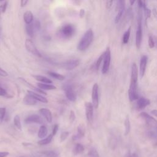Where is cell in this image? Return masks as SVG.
Returning a JSON list of instances; mask_svg holds the SVG:
<instances>
[{"mask_svg": "<svg viewBox=\"0 0 157 157\" xmlns=\"http://www.w3.org/2000/svg\"><path fill=\"white\" fill-rule=\"evenodd\" d=\"M75 33V28L72 24H66L63 25L58 31V35L63 39L72 37Z\"/></svg>", "mask_w": 157, "mask_h": 157, "instance_id": "2", "label": "cell"}, {"mask_svg": "<svg viewBox=\"0 0 157 157\" xmlns=\"http://www.w3.org/2000/svg\"><path fill=\"white\" fill-rule=\"evenodd\" d=\"M53 135L52 134H49L47 137L40 140L39 141H38V144L40 145H47L48 144H50L51 142V141L53 139Z\"/></svg>", "mask_w": 157, "mask_h": 157, "instance_id": "24", "label": "cell"}, {"mask_svg": "<svg viewBox=\"0 0 157 157\" xmlns=\"http://www.w3.org/2000/svg\"><path fill=\"white\" fill-rule=\"evenodd\" d=\"M112 4H113V1H107L105 2V6H106V8L107 9H109L112 6Z\"/></svg>", "mask_w": 157, "mask_h": 157, "instance_id": "44", "label": "cell"}, {"mask_svg": "<svg viewBox=\"0 0 157 157\" xmlns=\"http://www.w3.org/2000/svg\"><path fill=\"white\" fill-rule=\"evenodd\" d=\"M33 77L37 80L40 82L41 83H52V81L47 78L45 76H43V75H33Z\"/></svg>", "mask_w": 157, "mask_h": 157, "instance_id": "23", "label": "cell"}, {"mask_svg": "<svg viewBox=\"0 0 157 157\" xmlns=\"http://www.w3.org/2000/svg\"><path fill=\"white\" fill-rule=\"evenodd\" d=\"M25 122L26 124L30 123H37V124H42L44 123V120L41 117L37 114L31 115L27 117L25 120Z\"/></svg>", "mask_w": 157, "mask_h": 157, "instance_id": "11", "label": "cell"}, {"mask_svg": "<svg viewBox=\"0 0 157 157\" xmlns=\"http://www.w3.org/2000/svg\"><path fill=\"white\" fill-rule=\"evenodd\" d=\"M123 10H118V13L117 14V15L115 16V23H118L119 22V21L120 20L122 15H123Z\"/></svg>", "mask_w": 157, "mask_h": 157, "instance_id": "33", "label": "cell"}, {"mask_svg": "<svg viewBox=\"0 0 157 157\" xmlns=\"http://www.w3.org/2000/svg\"><path fill=\"white\" fill-rule=\"evenodd\" d=\"M140 10L139 12V17L137 20V28L136 34V45L137 49H139L142 39V15Z\"/></svg>", "mask_w": 157, "mask_h": 157, "instance_id": "3", "label": "cell"}, {"mask_svg": "<svg viewBox=\"0 0 157 157\" xmlns=\"http://www.w3.org/2000/svg\"><path fill=\"white\" fill-rule=\"evenodd\" d=\"M84 15H85V10L83 9H80V12H79V16H80V17H81V18L83 17Z\"/></svg>", "mask_w": 157, "mask_h": 157, "instance_id": "48", "label": "cell"}, {"mask_svg": "<svg viewBox=\"0 0 157 157\" xmlns=\"http://www.w3.org/2000/svg\"><path fill=\"white\" fill-rule=\"evenodd\" d=\"M143 9L144 10V13H145V15L146 18L147 19V18H148L149 17H150L151 12V10L147 7V6H145V7L143 8Z\"/></svg>", "mask_w": 157, "mask_h": 157, "instance_id": "37", "label": "cell"}, {"mask_svg": "<svg viewBox=\"0 0 157 157\" xmlns=\"http://www.w3.org/2000/svg\"><path fill=\"white\" fill-rule=\"evenodd\" d=\"M45 157H57L59 155V153L55 150H48L41 153Z\"/></svg>", "mask_w": 157, "mask_h": 157, "instance_id": "27", "label": "cell"}, {"mask_svg": "<svg viewBox=\"0 0 157 157\" xmlns=\"http://www.w3.org/2000/svg\"><path fill=\"white\" fill-rule=\"evenodd\" d=\"M104 53H103L99 57V58L98 59V60L96 61V64H95V67H96V69H99V66H100V65H101V62H102V60L104 59Z\"/></svg>", "mask_w": 157, "mask_h": 157, "instance_id": "34", "label": "cell"}, {"mask_svg": "<svg viewBox=\"0 0 157 157\" xmlns=\"http://www.w3.org/2000/svg\"><path fill=\"white\" fill-rule=\"evenodd\" d=\"M39 112L48 123H51L52 121V115L49 109L46 108H42L39 109Z\"/></svg>", "mask_w": 157, "mask_h": 157, "instance_id": "17", "label": "cell"}, {"mask_svg": "<svg viewBox=\"0 0 157 157\" xmlns=\"http://www.w3.org/2000/svg\"><path fill=\"white\" fill-rule=\"evenodd\" d=\"M33 26H34V29L35 31H38L40 29V22L38 21V20H36L33 23Z\"/></svg>", "mask_w": 157, "mask_h": 157, "instance_id": "39", "label": "cell"}, {"mask_svg": "<svg viewBox=\"0 0 157 157\" xmlns=\"http://www.w3.org/2000/svg\"><path fill=\"white\" fill-rule=\"evenodd\" d=\"M26 33H27L28 35L29 36H30L31 37H33L34 36V31H35V29H34L33 24V23H31V24H29V25H26Z\"/></svg>", "mask_w": 157, "mask_h": 157, "instance_id": "29", "label": "cell"}, {"mask_svg": "<svg viewBox=\"0 0 157 157\" xmlns=\"http://www.w3.org/2000/svg\"><path fill=\"white\" fill-rule=\"evenodd\" d=\"M88 155L89 157H99V155L98 151L94 148H91L89 150L88 153Z\"/></svg>", "mask_w": 157, "mask_h": 157, "instance_id": "32", "label": "cell"}, {"mask_svg": "<svg viewBox=\"0 0 157 157\" xmlns=\"http://www.w3.org/2000/svg\"><path fill=\"white\" fill-rule=\"evenodd\" d=\"M27 93L28 94H29L32 97H33L37 101H39V102H41L43 103H47L48 102L47 99L45 97H44L42 95L39 94L34 91H32L31 90H28Z\"/></svg>", "mask_w": 157, "mask_h": 157, "instance_id": "14", "label": "cell"}, {"mask_svg": "<svg viewBox=\"0 0 157 157\" xmlns=\"http://www.w3.org/2000/svg\"><path fill=\"white\" fill-rule=\"evenodd\" d=\"M64 88L65 90V94L67 99L71 102L75 101L77 99V95L72 87L71 85H66Z\"/></svg>", "mask_w": 157, "mask_h": 157, "instance_id": "9", "label": "cell"}, {"mask_svg": "<svg viewBox=\"0 0 157 157\" xmlns=\"http://www.w3.org/2000/svg\"><path fill=\"white\" fill-rule=\"evenodd\" d=\"M93 32L92 31L91 29H88L85 34H83V36H82V37L80 39L78 46H77V48L78 50L80 51H84L85 50H86L89 46L90 45V44H91L93 40Z\"/></svg>", "mask_w": 157, "mask_h": 157, "instance_id": "1", "label": "cell"}, {"mask_svg": "<svg viewBox=\"0 0 157 157\" xmlns=\"http://www.w3.org/2000/svg\"><path fill=\"white\" fill-rule=\"evenodd\" d=\"M129 2H130V4H131V5H132V4H134V2H135V1H129Z\"/></svg>", "mask_w": 157, "mask_h": 157, "instance_id": "52", "label": "cell"}, {"mask_svg": "<svg viewBox=\"0 0 157 157\" xmlns=\"http://www.w3.org/2000/svg\"><path fill=\"white\" fill-rule=\"evenodd\" d=\"M25 47L26 49L31 54L39 56V57H41V54L39 52V50H37V48H36V45H34V42L29 39H26L25 40Z\"/></svg>", "mask_w": 157, "mask_h": 157, "instance_id": "5", "label": "cell"}, {"mask_svg": "<svg viewBox=\"0 0 157 157\" xmlns=\"http://www.w3.org/2000/svg\"><path fill=\"white\" fill-rule=\"evenodd\" d=\"M37 85L38 88L42 90H56V87L53 85L51 84H47V83H37Z\"/></svg>", "mask_w": 157, "mask_h": 157, "instance_id": "21", "label": "cell"}, {"mask_svg": "<svg viewBox=\"0 0 157 157\" xmlns=\"http://www.w3.org/2000/svg\"><path fill=\"white\" fill-rule=\"evenodd\" d=\"M80 64V61L78 59H71L63 63L61 66L66 70H72L77 67Z\"/></svg>", "mask_w": 157, "mask_h": 157, "instance_id": "12", "label": "cell"}, {"mask_svg": "<svg viewBox=\"0 0 157 157\" xmlns=\"http://www.w3.org/2000/svg\"><path fill=\"white\" fill-rule=\"evenodd\" d=\"M23 102L25 104L29 105H33L37 104V101L33 97H32L31 95L28 94L24 97Z\"/></svg>", "mask_w": 157, "mask_h": 157, "instance_id": "20", "label": "cell"}, {"mask_svg": "<svg viewBox=\"0 0 157 157\" xmlns=\"http://www.w3.org/2000/svg\"><path fill=\"white\" fill-rule=\"evenodd\" d=\"M69 135V132L67 131H63V132H61V134H60V142H62L64 141L68 137Z\"/></svg>", "mask_w": 157, "mask_h": 157, "instance_id": "35", "label": "cell"}, {"mask_svg": "<svg viewBox=\"0 0 157 157\" xmlns=\"http://www.w3.org/2000/svg\"><path fill=\"white\" fill-rule=\"evenodd\" d=\"M98 83H94L93 86L92 88V93H91V98H92V104L94 108L97 109L99 105V94H98Z\"/></svg>", "mask_w": 157, "mask_h": 157, "instance_id": "8", "label": "cell"}, {"mask_svg": "<svg viewBox=\"0 0 157 157\" xmlns=\"http://www.w3.org/2000/svg\"><path fill=\"white\" fill-rule=\"evenodd\" d=\"M47 74L48 75H50V77L55 78V79H57L58 80H63L65 78V77L63 75L58 74L57 72H53V71H48Z\"/></svg>", "mask_w": 157, "mask_h": 157, "instance_id": "26", "label": "cell"}, {"mask_svg": "<svg viewBox=\"0 0 157 157\" xmlns=\"http://www.w3.org/2000/svg\"><path fill=\"white\" fill-rule=\"evenodd\" d=\"M148 45H149V47L151 48H153L155 46V42L153 40L152 36H150L149 38H148Z\"/></svg>", "mask_w": 157, "mask_h": 157, "instance_id": "38", "label": "cell"}, {"mask_svg": "<svg viewBox=\"0 0 157 157\" xmlns=\"http://www.w3.org/2000/svg\"><path fill=\"white\" fill-rule=\"evenodd\" d=\"M7 4H8V2L7 1H6L4 2V4H2L1 6V7H2V13H4L6 9H7Z\"/></svg>", "mask_w": 157, "mask_h": 157, "instance_id": "41", "label": "cell"}, {"mask_svg": "<svg viewBox=\"0 0 157 157\" xmlns=\"http://www.w3.org/2000/svg\"><path fill=\"white\" fill-rule=\"evenodd\" d=\"M9 154L7 151H0V157H6Z\"/></svg>", "mask_w": 157, "mask_h": 157, "instance_id": "46", "label": "cell"}, {"mask_svg": "<svg viewBox=\"0 0 157 157\" xmlns=\"http://www.w3.org/2000/svg\"><path fill=\"white\" fill-rule=\"evenodd\" d=\"M7 91L2 88L0 87V96H7Z\"/></svg>", "mask_w": 157, "mask_h": 157, "instance_id": "42", "label": "cell"}, {"mask_svg": "<svg viewBox=\"0 0 157 157\" xmlns=\"http://www.w3.org/2000/svg\"><path fill=\"white\" fill-rule=\"evenodd\" d=\"M151 113H152L153 115H155V117H157V110H156V109H155V110H151Z\"/></svg>", "mask_w": 157, "mask_h": 157, "instance_id": "49", "label": "cell"}, {"mask_svg": "<svg viewBox=\"0 0 157 157\" xmlns=\"http://www.w3.org/2000/svg\"><path fill=\"white\" fill-rule=\"evenodd\" d=\"M85 148L83 145H82L81 144H76L73 148V153L75 155H78L82 153L83 151H84Z\"/></svg>", "mask_w": 157, "mask_h": 157, "instance_id": "25", "label": "cell"}, {"mask_svg": "<svg viewBox=\"0 0 157 157\" xmlns=\"http://www.w3.org/2000/svg\"><path fill=\"white\" fill-rule=\"evenodd\" d=\"M77 132H78L77 134L73 137L74 140H77V139H80L84 136L85 133V129L83 124L78 125V126L77 127Z\"/></svg>", "mask_w": 157, "mask_h": 157, "instance_id": "18", "label": "cell"}, {"mask_svg": "<svg viewBox=\"0 0 157 157\" xmlns=\"http://www.w3.org/2000/svg\"><path fill=\"white\" fill-rule=\"evenodd\" d=\"M28 2V1L27 0H21L20 1V6L21 7H25L27 4Z\"/></svg>", "mask_w": 157, "mask_h": 157, "instance_id": "47", "label": "cell"}, {"mask_svg": "<svg viewBox=\"0 0 157 157\" xmlns=\"http://www.w3.org/2000/svg\"><path fill=\"white\" fill-rule=\"evenodd\" d=\"M147 56L146 55H143L140 61V76L142 77L144 75V74L145 72L146 66L147 64Z\"/></svg>", "mask_w": 157, "mask_h": 157, "instance_id": "16", "label": "cell"}, {"mask_svg": "<svg viewBox=\"0 0 157 157\" xmlns=\"http://www.w3.org/2000/svg\"><path fill=\"white\" fill-rule=\"evenodd\" d=\"M128 157H137V156L136 153H132V154L129 155Z\"/></svg>", "mask_w": 157, "mask_h": 157, "instance_id": "50", "label": "cell"}, {"mask_svg": "<svg viewBox=\"0 0 157 157\" xmlns=\"http://www.w3.org/2000/svg\"><path fill=\"white\" fill-rule=\"evenodd\" d=\"M124 135L127 136L130 131L131 129V124H130V121H129V116L127 115L126 117V119L124 120Z\"/></svg>", "mask_w": 157, "mask_h": 157, "instance_id": "28", "label": "cell"}, {"mask_svg": "<svg viewBox=\"0 0 157 157\" xmlns=\"http://www.w3.org/2000/svg\"><path fill=\"white\" fill-rule=\"evenodd\" d=\"M23 20L26 25L32 23L33 21V15L30 10L26 11L23 14Z\"/></svg>", "mask_w": 157, "mask_h": 157, "instance_id": "19", "label": "cell"}, {"mask_svg": "<svg viewBox=\"0 0 157 157\" xmlns=\"http://www.w3.org/2000/svg\"><path fill=\"white\" fill-rule=\"evenodd\" d=\"M130 33H131V27L128 28V29L124 33L123 39H122V42L124 44H126L128 42L129 37H130Z\"/></svg>", "mask_w": 157, "mask_h": 157, "instance_id": "30", "label": "cell"}, {"mask_svg": "<svg viewBox=\"0 0 157 157\" xmlns=\"http://www.w3.org/2000/svg\"><path fill=\"white\" fill-rule=\"evenodd\" d=\"M58 125L56 124H55L54 125L53 128V130H52V134L53 136H55V135L56 134V132H57V131H58Z\"/></svg>", "mask_w": 157, "mask_h": 157, "instance_id": "43", "label": "cell"}, {"mask_svg": "<svg viewBox=\"0 0 157 157\" xmlns=\"http://www.w3.org/2000/svg\"><path fill=\"white\" fill-rule=\"evenodd\" d=\"M75 119V115L73 110H71L70 114H69V120L71 123H72Z\"/></svg>", "mask_w": 157, "mask_h": 157, "instance_id": "40", "label": "cell"}, {"mask_svg": "<svg viewBox=\"0 0 157 157\" xmlns=\"http://www.w3.org/2000/svg\"><path fill=\"white\" fill-rule=\"evenodd\" d=\"M47 132H48V131H47V127L44 125H42L39 128V129L38 131V134H37L38 137L41 139L45 138L47 134Z\"/></svg>", "mask_w": 157, "mask_h": 157, "instance_id": "22", "label": "cell"}, {"mask_svg": "<svg viewBox=\"0 0 157 157\" xmlns=\"http://www.w3.org/2000/svg\"><path fill=\"white\" fill-rule=\"evenodd\" d=\"M85 115L86 119L89 123H91L93 118V104L90 102H86L85 103Z\"/></svg>", "mask_w": 157, "mask_h": 157, "instance_id": "10", "label": "cell"}, {"mask_svg": "<svg viewBox=\"0 0 157 157\" xmlns=\"http://www.w3.org/2000/svg\"><path fill=\"white\" fill-rule=\"evenodd\" d=\"M153 13H154L155 15V16L156 17V18H157V11H156L155 9L153 10Z\"/></svg>", "mask_w": 157, "mask_h": 157, "instance_id": "51", "label": "cell"}, {"mask_svg": "<svg viewBox=\"0 0 157 157\" xmlns=\"http://www.w3.org/2000/svg\"><path fill=\"white\" fill-rule=\"evenodd\" d=\"M13 123L15 127L18 129L19 130L21 129V121H20V118L19 115H16L14 118H13Z\"/></svg>", "mask_w": 157, "mask_h": 157, "instance_id": "31", "label": "cell"}, {"mask_svg": "<svg viewBox=\"0 0 157 157\" xmlns=\"http://www.w3.org/2000/svg\"><path fill=\"white\" fill-rule=\"evenodd\" d=\"M128 96L130 101H134L139 99L137 94V83H130L128 90Z\"/></svg>", "mask_w": 157, "mask_h": 157, "instance_id": "7", "label": "cell"}, {"mask_svg": "<svg viewBox=\"0 0 157 157\" xmlns=\"http://www.w3.org/2000/svg\"><path fill=\"white\" fill-rule=\"evenodd\" d=\"M6 113V108L5 107H0V124L2 123Z\"/></svg>", "mask_w": 157, "mask_h": 157, "instance_id": "36", "label": "cell"}, {"mask_svg": "<svg viewBox=\"0 0 157 157\" xmlns=\"http://www.w3.org/2000/svg\"><path fill=\"white\" fill-rule=\"evenodd\" d=\"M0 75L2 77H7L8 75V74L6 71L0 67Z\"/></svg>", "mask_w": 157, "mask_h": 157, "instance_id": "45", "label": "cell"}, {"mask_svg": "<svg viewBox=\"0 0 157 157\" xmlns=\"http://www.w3.org/2000/svg\"><path fill=\"white\" fill-rule=\"evenodd\" d=\"M150 101L148 99L145 98L144 97H142L137 99V107L139 110L144 109L147 105H148L150 104Z\"/></svg>", "mask_w": 157, "mask_h": 157, "instance_id": "15", "label": "cell"}, {"mask_svg": "<svg viewBox=\"0 0 157 157\" xmlns=\"http://www.w3.org/2000/svg\"><path fill=\"white\" fill-rule=\"evenodd\" d=\"M137 78H138L137 66L136 64L135 63H134L132 65L130 83H137Z\"/></svg>", "mask_w": 157, "mask_h": 157, "instance_id": "13", "label": "cell"}, {"mask_svg": "<svg viewBox=\"0 0 157 157\" xmlns=\"http://www.w3.org/2000/svg\"><path fill=\"white\" fill-rule=\"evenodd\" d=\"M104 57L103 66L102 68V74H106L109 69L110 59H111V54H110V50L109 47L107 48L106 50L104 52Z\"/></svg>", "mask_w": 157, "mask_h": 157, "instance_id": "4", "label": "cell"}, {"mask_svg": "<svg viewBox=\"0 0 157 157\" xmlns=\"http://www.w3.org/2000/svg\"><path fill=\"white\" fill-rule=\"evenodd\" d=\"M139 117H140L145 121L147 126L151 128H157V120L147 113L142 112L140 113Z\"/></svg>", "mask_w": 157, "mask_h": 157, "instance_id": "6", "label": "cell"}]
</instances>
